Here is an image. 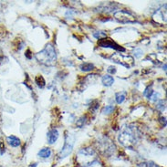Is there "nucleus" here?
I'll return each mask as SVG.
<instances>
[{
	"mask_svg": "<svg viewBox=\"0 0 167 167\" xmlns=\"http://www.w3.org/2000/svg\"><path fill=\"white\" fill-rule=\"evenodd\" d=\"M36 58L38 59L39 62L44 65L47 66L53 65L57 59V54L54 47L51 44H47L43 50L36 54Z\"/></svg>",
	"mask_w": 167,
	"mask_h": 167,
	"instance_id": "nucleus-1",
	"label": "nucleus"
},
{
	"mask_svg": "<svg viewBox=\"0 0 167 167\" xmlns=\"http://www.w3.org/2000/svg\"><path fill=\"white\" fill-rule=\"evenodd\" d=\"M119 141L126 147H130L131 145L134 144L137 141V134L135 133V130L131 127L127 128L119 136Z\"/></svg>",
	"mask_w": 167,
	"mask_h": 167,
	"instance_id": "nucleus-2",
	"label": "nucleus"
},
{
	"mask_svg": "<svg viewBox=\"0 0 167 167\" xmlns=\"http://www.w3.org/2000/svg\"><path fill=\"white\" fill-rule=\"evenodd\" d=\"M74 142H75V139L73 136H71L69 134H67L65 137V144L64 146L62 147L61 152L58 153V158L59 159H64L67 156H69L73 150V146H74Z\"/></svg>",
	"mask_w": 167,
	"mask_h": 167,
	"instance_id": "nucleus-3",
	"label": "nucleus"
},
{
	"mask_svg": "<svg viewBox=\"0 0 167 167\" xmlns=\"http://www.w3.org/2000/svg\"><path fill=\"white\" fill-rule=\"evenodd\" d=\"M111 58L114 62L121 64V65H123L126 68H130V67L133 66V63H134V59H133V57L124 56V55L118 54V53H115L114 55H112Z\"/></svg>",
	"mask_w": 167,
	"mask_h": 167,
	"instance_id": "nucleus-4",
	"label": "nucleus"
},
{
	"mask_svg": "<svg viewBox=\"0 0 167 167\" xmlns=\"http://www.w3.org/2000/svg\"><path fill=\"white\" fill-rule=\"evenodd\" d=\"M114 18L122 23H132L135 21V18L125 10H120L114 13Z\"/></svg>",
	"mask_w": 167,
	"mask_h": 167,
	"instance_id": "nucleus-5",
	"label": "nucleus"
},
{
	"mask_svg": "<svg viewBox=\"0 0 167 167\" xmlns=\"http://www.w3.org/2000/svg\"><path fill=\"white\" fill-rule=\"evenodd\" d=\"M98 45L101 47H110V49H113L115 50H119V51H122V52L125 51L124 47H121L120 45H118L116 42H114L111 39H106L105 38V39H100L98 41Z\"/></svg>",
	"mask_w": 167,
	"mask_h": 167,
	"instance_id": "nucleus-6",
	"label": "nucleus"
},
{
	"mask_svg": "<svg viewBox=\"0 0 167 167\" xmlns=\"http://www.w3.org/2000/svg\"><path fill=\"white\" fill-rule=\"evenodd\" d=\"M58 132L56 128H53L51 130L49 131V133L47 134V142H49L50 144H54L55 142L57 141L58 138Z\"/></svg>",
	"mask_w": 167,
	"mask_h": 167,
	"instance_id": "nucleus-7",
	"label": "nucleus"
},
{
	"mask_svg": "<svg viewBox=\"0 0 167 167\" xmlns=\"http://www.w3.org/2000/svg\"><path fill=\"white\" fill-rule=\"evenodd\" d=\"M7 144L12 146V147H18L20 145V140L14 136V135H10V136H7Z\"/></svg>",
	"mask_w": 167,
	"mask_h": 167,
	"instance_id": "nucleus-8",
	"label": "nucleus"
},
{
	"mask_svg": "<svg viewBox=\"0 0 167 167\" xmlns=\"http://www.w3.org/2000/svg\"><path fill=\"white\" fill-rule=\"evenodd\" d=\"M101 82L102 84L106 87H110L114 83V79L112 76H111L110 74H106L101 78Z\"/></svg>",
	"mask_w": 167,
	"mask_h": 167,
	"instance_id": "nucleus-9",
	"label": "nucleus"
},
{
	"mask_svg": "<svg viewBox=\"0 0 167 167\" xmlns=\"http://www.w3.org/2000/svg\"><path fill=\"white\" fill-rule=\"evenodd\" d=\"M51 153H52V152H51L50 148H42L39 152L38 155L41 158H50L51 156Z\"/></svg>",
	"mask_w": 167,
	"mask_h": 167,
	"instance_id": "nucleus-10",
	"label": "nucleus"
},
{
	"mask_svg": "<svg viewBox=\"0 0 167 167\" xmlns=\"http://www.w3.org/2000/svg\"><path fill=\"white\" fill-rule=\"evenodd\" d=\"M126 99V92L125 91H121V92H117L115 94V100L118 104H122Z\"/></svg>",
	"mask_w": 167,
	"mask_h": 167,
	"instance_id": "nucleus-11",
	"label": "nucleus"
},
{
	"mask_svg": "<svg viewBox=\"0 0 167 167\" xmlns=\"http://www.w3.org/2000/svg\"><path fill=\"white\" fill-rule=\"evenodd\" d=\"M79 68H80V69L82 71H84V72H90V71H91V70L94 69V65L92 63L85 62V63H82L79 66Z\"/></svg>",
	"mask_w": 167,
	"mask_h": 167,
	"instance_id": "nucleus-12",
	"label": "nucleus"
},
{
	"mask_svg": "<svg viewBox=\"0 0 167 167\" xmlns=\"http://www.w3.org/2000/svg\"><path fill=\"white\" fill-rule=\"evenodd\" d=\"M35 82H36V84L38 85L39 88L40 89H43L45 86H46V81L44 79V78L42 76H37L35 78Z\"/></svg>",
	"mask_w": 167,
	"mask_h": 167,
	"instance_id": "nucleus-13",
	"label": "nucleus"
},
{
	"mask_svg": "<svg viewBox=\"0 0 167 167\" xmlns=\"http://www.w3.org/2000/svg\"><path fill=\"white\" fill-rule=\"evenodd\" d=\"M114 109H115V107H114V106L110 105V106H106V107H104V108L102 109L101 112H102L103 114H110V113L113 112Z\"/></svg>",
	"mask_w": 167,
	"mask_h": 167,
	"instance_id": "nucleus-14",
	"label": "nucleus"
},
{
	"mask_svg": "<svg viewBox=\"0 0 167 167\" xmlns=\"http://www.w3.org/2000/svg\"><path fill=\"white\" fill-rule=\"evenodd\" d=\"M152 94H153V90H152V88L151 86H148L145 89V90L144 91V95L146 98H148V99H151Z\"/></svg>",
	"mask_w": 167,
	"mask_h": 167,
	"instance_id": "nucleus-15",
	"label": "nucleus"
},
{
	"mask_svg": "<svg viewBox=\"0 0 167 167\" xmlns=\"http://www.w3.org/2000/svg\"><path fill=\"white\" fill-rule=\"evenodd\" d=\"M86 120H87V117H86V116H82V117H80V118L79 119V120L77 121L76 125H77L78 127H79V128L83 127V126H84V124H85V123H86Z\"/></svg>",
	"mask_w": 167,
	"mask_h": 167,
	"instance_id": "nucleus-16",
	"label": "nucleus"
},
{
	"mask_svg": "<svg viewBox=\"0 0 167 167\" xmlns=\"http://www.w3.org/2000/svg\"><path fill=\"white\" fill-rule=\"evenodd\" d=\"M93 36L95 38H96L97 39H105L106 38V33L105 32H103V31H98V32H96V33H94L93 34Z\"/></svg>",
	"mask_w": 167,
	"mask_h": 167,
	"instance_id": "nucleus-17",
	"label": "nucleus"
},
{
	"mask_svg": "<svg viewBox=\"0 0 167 167\" xmlns=\"http://www.w3.org/2000/svg\"><path fill=\"white\" fill-rule=\"evenodd\" d=\"M139 167H159L158 165H156L155 163H153L152 162H148V163H144L141 165H139Z\"/></svg>",
	"mask_w": 167,
	"mask_h": 167,
	"instance_id": "nucleus-18",
	"label": "nucleus"
},
{
	"mask_svg": "<svg viewBox=\"0 0 167 167\" xmlns=\"http://www.w3.org/2000/svg\"><path fill=\"white\" fill-rule=\"evenodd\" d=\"M157 109L162 110V111L165 110V101L162 100V101H160L157 103Z\"/></svg>",
	"mask_w": 167,
	"mask_h": 167,
	"instance_id": "nucleus-19",
	"label": "nucleus"
},
{
	"mask_svg": "<svg viewBox=\"0 0 167 167\" xmlns=\"http://www.w3.org/2000/svg\"><path fill=\"white\" fill-rule=\"evenodd\" d=\"M142 54H144V51L141 50H139V49H137V50H134V55H135L136 58H140Z\"/></svg>",
	"mask_w": 167,
	"mask_h": 167,
	"instance_id": "nucleus-20",
	"label": "nucleus"
},
{
	"mask_svg": "<svg viewBox=\"0 0 167 167\" xmlns=\"http://www.w3.org/2000/svg\"><path fill=\"white\" fill-rule=\"evenodd\" d=\"M108 70V72L110 73V74H114V73H116V68L115 67H109V69H107Z\"/></svg>",
	"mask_w": 167,
	"mask_h": 167,
	"instance_id": "nucleus-21",
	"label": "nucleus"
},
{
	"mask_svg": "<svg viewBox=\"0 0 167 167\" xmlns=\"http://www.w3.org/2000/svg\"><path fill=\"white\" fill-rule=\"evenodd\" d=\"M5 152V145L2 141H0V153L3 154Z\"/></svg>",
	"mask_w": 167,
	"mask_h": 167,
	"instance_id": "nucleus-22",
	"label": "nucleus"
},
{
	"mask_svg": "<svg viewBox=\"0 0 167 167\" xmlns=\"http://www.w3.org/2000/svg\"><path fill=\"white\" fill-rule=\"evenodd\" d=\"M157 97H160V94H159V93H154V92H153V94L152 95V97H151V98H152V101H155L158 100Z\"/></svg>",
	"mask_w": 167,
	"mask_h": 167,
	"instance_id": "nucleus-23",
	"label": "nucleus"
},
{
	"mask_svg": "<svg viewBox=\"0 0 167 167\" xmlns=\"http://www.w3.org/2000/svg\"><path fill=\"white\" fill-rule=\"evenodd\" d=\"M160 123H162L163 126H166V119L164 117L160 118Z\"/></svg>",
	"mask_w": 167,
	"mask_h": 167,
	"instance_id": "nucleus-24",
	"label": "nucleus"
},
{
	"mask_svg": "<svg viewBox=\"0 0 167 167\" xmlns=\"http://www.w3.org/2000/svg\"><path fill=\"white\" fill-rule=\"evenodd\" d=\"M26 57H27L28 59H30V58H32V57H31V55H30V50H27V52H26Z\"/></svg>",
	"mask_w": 167,
	"mask_h": 167,
	"instance_id": "nucleus-25",
	"label": "nucleus"
},
{
	"mask_svg": "<svg viewBox=\"0 0 167 167\" xmlns=\"http://www.w3.org/2000/svg\"><path fill=\"white\" fill-rule=\"evenodd\" d=\"M37 165H38L37 163H31V164H30V165H29L28 167H37Z\"/></svg>",
	"mask_w": 167,
	"mask_h": 167,
	"instance_id": "nucleus-26",
	"label": "nucleus"
}]
</instances>
